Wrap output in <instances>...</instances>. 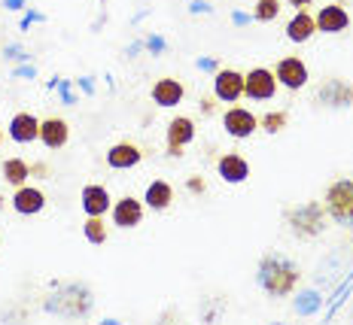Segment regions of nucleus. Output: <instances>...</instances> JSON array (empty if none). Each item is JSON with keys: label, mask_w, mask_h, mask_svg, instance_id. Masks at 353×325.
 Instances as JSON below:
<instances>
[{"label": "nucleus", "mask_w": 353, "mask_h": 325, "mask_svg": "<svg viewBox=\"0 0 353 325\" xmlns=\"http://www.w3.org/2000/svg\"><path fill=\"white\" fill-rule=\"evenodd\" d=\"M326 204L320 201H305L299 207H292V210H286V225H290V231L296 234L301 240H311V238H320L323 231H326Z\"/></svg>", "instance_id": "7ed1b4c3"}, {"label": "nucleus", "mask_w": 353, "mask_h": 325, "mask_svg": "<svg viewBox=\"0 0 353 325\" xmlns=\"http://www.w3.org/2000/svg\"><path fill=\"white\" fill-rule=\"evenodd\" d=\"M83 231H85V240L94 243V247L107 243V238H110V231H107V225H104V216H88L85 225H83Z\"/></svg>", "instance_id": "5701e85b"}, {"label": "nucleus", "mask_w": 353, "mask_h": 325, "mask_svg": "<svg viewBox=\"0 0 353 325\" xmlns=\"http://www.w3.org/2000/svg\"><path fill=\"white\" fill-rule=\"evenodd\" d=\"M28 176H31V165H28L25 158H6L3 161V180L10 182V186H25Z\"/></svg>", "instance_id": "4be33fe9"}, {"label": "nucleus", "mask_w": 353, "mask_h": 325, "mask_svg": "<svg viewBox=\"0 0 353 325\" xmlns=\"http://www.w3.org/2000/svg\"><path fill=\"white\" fill-rule=\"evenodd\" d=\"M301 280V271L296 262H290L286 255H277V253H268L259 262V271H256V283L262 286L265 295L271 298H286V295L296 292Z\"/></svg>", "instance_id": "f257e3e1"}, {"label": "nucleus", "mask_w": 353, "mask_h": 325, "mask_svg": "<svg viewBox=\"0 0 353 325\" xmlns=\"http://www.w3.org/2000/svg\"><path fill=\"white\" fill-rule=\"evenodd\" d=\"M143 201H146V207H150V210H156V213L168 210V207L174 204V186H171L168 180H152L150 186H146Z\"/></svg>", "instance_id": "412c9836"}, {"label": "nucleus", "mask_w": 353, "mask_h": 325, "mask_svg": "<svg viewBox=\"0 0 353 325\" xmlns=\"http://www.w3.org/2000/svg\"><path fill=\"white\" fill-rule=\"evenodd\" d=\"M317 34V21L307 10H296V16L286 21V40L290 43H307Z\"/></svg>", "instance_id": "6ab92c4d"}, {"label": "nucleus", "mask_w": 353, "mask_h": 325, "mask_svg": "<svg viewBox=\"0 0 353 325\" xmlns=\"http://www.w3.org/2000/svg\"><path fill=\"white\" fill-rule=\"evenodd\" d=\"M189 10H192V12H208V10H210V6H208V3H204V0H195V3H192V6H189Z\"/></svg>", "instance_id": "c756f323"}, {"label": "nucleus", "mask_w": 353, "mask_h": 325, "mask_svg": "<svg viewBox=\"0 0 353 325\" xmlns=\"http://www.w3.org/2000/svg\"><path fill=\"white\" fill-rule=\"evenodd\" d=\"M314 101L320 107H329V109H344V107H353V85L344 83V79H326V83L317 85L314 92Z\"/></svg>", "instance_id": "39448f33"}, {"label": "nucleus", "mask_w": 353, "mask_h": 325, "mask_svg": "<svg viewBox=\"0 0 353 325\" xmlns=\"http://www.w3.org/2000/svg\"><path fill=\"white\" fill-rule=\"evenodd\" d=\"M259 128L265 131V134H281V131L286 128V113L283 109H274V113H265L259 119Z\"/></svg>", "instance_id": "a878e982"}, {"label": "nucleus", "mask_w": 353, "mask_h": 325, "mask_svg": "<svg viewBox=\"0 0 353 325\" xmlns=\"http://www.w3.org/2000/svg\"><path fill=\"white\" fill-rule=\"evenodd\" d=\"M46 207V195L34 186H19L16 195H12V210L21 213V216H34Z\"/></svg>", "instance_id": "f3484780"}, {"label": "nucleus", "mask_w": 353, "mask_h": 325, "mask_svg": "<svg viewBox=\"0 0 353 325\" xmlns=\"http://www.w3.org/2000/svg\"><path fill=\"white\" fill-rule=\"evenodd\" d=\"M314 0H290V6H296V10H307Z\"/></svg>", "instance_id": "2f4dec72"}, {"label": "nucleus", "mask_w": 353, "mask_h": 325, "mask_svg": "<svg viewBox=\"0 0 353 325\" xmlns=\"http://www.w3.org/2000/svg\"><path fill=\"white\" fill-rule=\"evenodd\" d=\"M0 210H3V195H0Z\"/></svg>", "instance_id": "c9c22d12"}, {"label": "nucleus", "mask_w": 353, "mask_h": 325, "mask_svg": "<svg viewBox=\"0 0 353 325\" xmlns=\"http://www.w3.org/2000/svg\"><path fill=\"white\" fill-rule=\"evenodd\" d=\"M143 222V204L137 198L125 195L113 204V225L116 228H137Z\"/></svg>", "instance_id": "4468645a"}, {"label": "nucleus", "mask_w": 353, "mask_h": 325, "mask_svg": "<svg viewBox=\"0 0 353 325\" xmlns=\"http://www.w3.org/2000/svg\"><path fill=\"white\" fill-rule=\"evenodd\" d=\"M92 304H94L92 289L83 286V283L58 286V289L43 301L46 313H55V316H61V319H83V316L92 313Z\"/></svg>", "instance_id": "f03ea898"}, {"label": "nucleus", "mask_w": 353, "mask_h": 325, "mask_svg": "<svg viewBox=\"0 0 353 325\" xmlns=\"http://www.w3.org/2000/svg\"><path fill=\"white\" fill-rule=\"evenodd\" d=\"M274 76L277 83L283 88H290V92H299V88L307 85V64L301 61L299 55H290V58H281L274 67Z\"/></svg>", "instance_id": "1a4fd4ad"}, {"label": "nucleus", "mask_w": 353, "mask_h": 325, "mask_svg": "<svg viewBox=\"0 0 353 325\" xmlns=\"http://www.w3.org/2000/svg\"><path fill=\"white\" fill-rule=\"evenodd\" d=\"M61 98H64V103H73V94H70L68 83H61Z\"/></svg>", "instance_id": "473e14b6"}, {"label": "nucleus", "mask_w": 353, "mask_h": 325, "mask_svg": "<svg viewBox=\"0 0 353 325\" xmlns=\"http://www.w3.org/2000/svg\"><path fill=\"white\" fill-rule=\"evenodd\" d=\"M143 158V149L137 143H131V140H122V143L110 146L107 152V165L113 167V171H128V167H137Z\"/></svg>", "instance_id": "f8f14e48"}, {"label": "nucleus", "mask_w": 353, "mask_h": 325, "mask_svg": "<svg viewBox=\"0 0 353 325\" xmlns=\"http://www.w3.org/2000/svg\"><path fill=\"white\" fill-rule=\"evenodd\" d=\"M16 73H19V76H34V67H19Z\"/></svg>", "instance_id": "f704fd0d"}, {"label": "nucleus", "mask_w": 353, "mask_h": 325, "mask_svg": "<svg viewBox=\"0 0 353 325\" xmlns=\"http://www.w3.org/2000/svg\"><path fill=\"white\" fill-rule=\"evenodd\" d=\"M70 140V125L58 116H49V119L40 122V143L46 149H64Z\"/></svg>", "instance_id": "ddd939ff"}, {"label": "nucleus", "mask_w": 353, "mask_h": 325, "mask_svg": "<svg viewBox=\"0 0 353 325\" xmlns=\"http://www.w3.org/2000/svg\"><path fill=\"white\" fill-rule=\"evenodd\" d=\"M79 204H83L85 216H104V213L113 207V198L104 186H85L83 195H79Z\"/></svg>", "instance_id": "aec40b11"}, {"label": "nucleus", "mask_w": 353, "mask_h": 325, "mask_svg": "<svg viewBox=\"0 0 353 325\" xmlns=\"http://www.w3.org/2000/svg\"><path fill=\"white\" fill-rule=\"evenodd\" d=\"M223 128L234 140H247L259 131V116H253L247 107H232L223 113Z\"/></svg>", "instance_id": "0eeeda50"}, {"label": "nucleus", "mask_w": 353, "mask_h": 325, "mask_svg": "<svg viewBox=\"0 0 353 325\" xmlns=\"http://www.w3.org/2000/svg\"><path fill=\"white\" fill-rule=\"evenodd\" d=\"M277 16H281V0H256V10H253L256 21H274Z\"/></svg>", "instance_id": "393cba45"}, {"label": "nucleus", "mask_w": 353, "mask_h": 325, "mask_svg": "<svg viewBox=\"0 0 353 325\" xmlns=\"http://www.w3.org/2000/svg\"><path fill=\"white\" fill-rule=\"evenodd\" d=\"M277 76L274 70L268 67H253L250 73H244V94L250 101H271L277 94Z\"/></svg>", "instance_id": "423d86ee"}, {"label": "nucleus", "mask_w": 353, "mask_h": 325, "mask_svg": "<svg viewBox=\"0 0 353 325\" xmlns=\"http://www.w3.org/2000/svg\"><path fill=\"white\" fill-rule=\"evenodd\" d=\"M216 171H219V176H223L225 182H232V186H238V182L250 180V165H247L244 155H238V152H225V155H219Z\"/></svg>", "instance_id": "2eb2a0df"}, {"label": "nucleus", "mask_w": 353, "mask_h": 325, "mask_svg": "<svg viewBox=\"0 0 353 325\" xmlns=\"http://www.w3.org/2000/svg\"><path fill=\"white\" fill-rule=\"evenodd\" d=\"M192 140H195V122L189 119V116H174V119L168 122V155L180 158L183 149H186Z\"/></svg>", "instance_id": "9d476101"}, {"label": "nucleus", "mask_w": 353, "mask_h": 325, "mask_svg": "<svg viewBox=\"0 0 353 325\" xmlns=\"http://www.w3.org/2000/svg\"><path fill=\"white\" fill-rule=\"evenodd\" d=\"M314 21H317L320 34H341L350 28V12L344 10L341 3H329V6H320V12L314 16Z\"/></svg>", "instance_id": "9b49d317"}, {"label": "nucleus", "mask_w": 353, "mask_h": 325, "mask_svg": "<svg viewBox=\"0 0 353 325\" xmlns=\"http://www.w3.org/2000/svg\"><path fill=\"white\" fill-rule=\"evenodd\" d=\"M201 109H204V116H213V101L210 98H201Z\"/></svg>", "instance_id": "7c9ffc66"}, {"label": "nucleus", "mask_w": 353, "mask_h": 325, "mask_svg": "<svg viewBox=\"0 0 353 325\" xmlns=\"http://www.w3.org/2000/svg\"><path fill=\"white\" fill-rule=\"evenodd\" d=\"M186 98V85L180 83V79L174 76H161L156 85H152V101L159 103V107H176V103H183Z\"/></svg>", "instance_id": "dca6fc26"}, {"label": "nucleus", "mask_w": 353, "mask_h": 325, "mask_svg": "<svg viewBox=\"0 0 353 325\" xmlns=\"http://www.w3.org/2000/svg\"><path fill=\"white\" fill-rule=\"evenodd\" d=\"M186 189L192 191V195H204V191H208V180H204V176H189Z\"/></svg>", "instance_id": "bb28decb"}, {"label": "nucleus", "mask_w": 353, "mask_h": 325, "mask_svg": "<svg viewBox=\"0 0 353 325\" xmlns=\"http://www.w3.org/2000/svg\"><path fill=\"white\" fill-rule=\"evenodd\" d=\"M323 304V295L320 292H314V289H307V292H301L296 301H292V310H296L299 316H311V313H317Z\"/></svg>", "instance_id": "b1692460"}, {"label": "nucleus", "mask_w": 353, "mask_h": 325, "mask_svg": "<svg viewBox=\"0 0 353 325\" xmlns=\"http://www.w3.org/2000/svg\"><path fill=\"white\" fill-rule=\"evenodd\" d=\"M198 67H201V70H216V61H213V58H201V61H198Z\"/></svg>", "instance_id": "c85d7f7f"}, {"label": "nucleus", "mask_w": 353, "mask_h": 325, "mask_svg": "<svg viewBox=\"0 0 353 325\" xmlns=\"http://www.w3.org/2000/svg\"><path fill=\"white\" fill-rule=\"evenodd\" d=\"M213 98L223 101V103H234L244 98V73L225 67V70H216L213 76Z\"/></svg>", "instance_id": "6e6552de"}, {"label": "nucleus", "mask_w": 353, "mask_h": 325, "mask_svg": "<svg viewBox=\"0 0 353 325\" xmlns=\"http://www.w3.org/2000/svg\"><path fill=\"white\" fill-rule=\"evenodd\" d=\"M49 174V167L43 165V161H37V165H31V176H46Z\"/></svg>", "instance_id": "cd10ccee"}, {"label": "nucleus", "mask_w": 353, "mask_h": 325, "mask_svg": "<svg viewBox=\"0 0 353 325\" xmlns=\"http://www.w3.org/2000/svg\"><path fill=\"white\" fill-rule=\"evenodd\" d=\"M326 213L338 225L353 228V180H335L326 189Z\"/></svg>", "instance_id": "20e7f679"}, {"label": "nucleus", "mask_w": 353, "mask_h": 325, "mask_svg": "<svg viewBox=\"0 0 353 325\" xmlns=\"http://www.w3.org/2000/svg\"><path fill=\"white\" fill-rule=\"evenodd\" d=\"M6 10H21V0H6Z\"/></svg>", "instance_id": "72a5a7b5"}, {"label": "nucleus", "mask_w": 353, "mask_h": 325, "mask_svg": "<svg viewBox=\"0 0 353 325\" xmlns=\"http://www.w3.org/2000/svg\"><path fill=\"white\" fill-rule=\"evenodd\" d=\"M0 146H3V131H0Z\"/></svg>", "instance_id": "e433bc0d"}, {"label": "nucleus", "mask_w": 353, "mask_h": 325, "mask_svg": "<svg viewBox=\"0 0 353 325\" xmlns=\"http://www.w3.org/2000/svg\"><path fill=\"white\" fill-rule=\"evenodd\" d=\"M10 137L16 143H34V140H40V119L31 113H16L10 119Z\"/></svg>", "instance_id": "a211bd4d"}]
</instances>
